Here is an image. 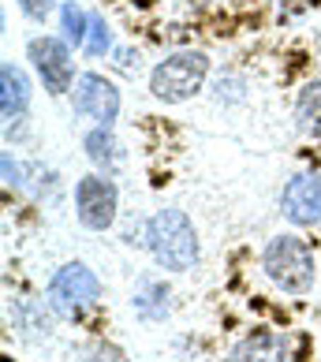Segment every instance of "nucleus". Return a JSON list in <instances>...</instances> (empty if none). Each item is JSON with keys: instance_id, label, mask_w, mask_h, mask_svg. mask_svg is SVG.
Here are the masks:
<instances>
[{"instance_id": "obj_16", "label": "nucleus", "mask_w": 321, "mask_h": 362, "mask_svg": "<svg viewBox=\"0 0 321 362\" xmlns=\"http://www.w3.org/2000/svg\"><path fill=\"white\" fill-rule=\"evenodd\" d=\"M4 176H8V183H19V168L11 165V157L4 153Z\"/></svg>"}, {"instance_id": "obj_11", "label": "nucleus", "mask_w": 321, "mask_h": 362, "mask_svg": "<svg viewBox=\"0 0 321 362\" xmlns=\"http://www.w3.org/2000/svg\"><path fill=\"white\" fill-rule=\"evenodd\" d=\"M299 124H303V131L321 139V78L299 93Z\"/></svg>"}, {"instance_id": "obj_13", "label": "nucleus", "mask_w": 321, "mask_h": 362, "mask_svg": "<svg viewBox=\"0 0 321 362\" xmlns=\"http://www.w3.org/2000/svg\"><path fill=\"white\" fill-rule=\"evenodd\" d=\"M60 23H64V34H68V45H86L90 19H86V11L78 8L75 0H68V4L60 8Z\"/></svg>"}, {"instance_id": "obj_7", "label": "nucleus", "mask_w": 321, "mask_h": 362, "mask_svg": "<svg viewBox=\"0 0 321 362\" xmlns=\"http://www.w3.org/2000/svg\"><path fill=\"white\" fill-rule=\"evenodd\" d=\"M75 112H83L109 127L119 112V90L101 75H83L75 83Z\"/></svg>"}, {"instance_id": "obj_10", "label": "nucleus", "mask_w": 321, "mask_h": 362, "mask_svg": "<svg viewBox=\"0 0 321 362\" xmlns=\"http://www.w3.org/2000/svg\"><path fill=\"white\" fill-rule=\"evenodd\" d=\"M0 109H4V119L11 124V119H19L26 101H30V83H26V75L16 68V64H4L0 68Z\"/></svg>"}, {"instance_id": "obj_2", "label": "nucleus", "mask_w": 321, "mask_h": 362, "mask_svg": "<svg viewBox=\"0 0 321 362\" xmlns=\"http://www.w3.org/2000/svg\"><path fill=\"white\" fill-rule=\"evenodd\" d=\"M262 265H265V273H269L273 284L291 291V295L310 291V284H314V254H310V247H306L299 235L269 239Z\"/></svg>"}, {"instance_id": "obj_8", "label": "nucleus", "mask_w": 321, "mask_h": 362, "mask_svg": "<svg viewBox=\"0 0 321 362\" xmlns=\"http://www.w3.org/2000/svg\"><path fill=\"white\" fill-rule=\"evenodd\" d=\"M284 217L296 224H317L321 221V180L317 176H296L284 187Z\"/></svg>"}, {"instance_id": "obj_1", "label": "nucleus", "mask_w": 321, "mask_h": 362, "mask_svg": "<svg viewBox=\"0 0 321 362\" xmlns=\"http://www.w3.org/2000/svg\"><path fill=\"white\" fill-rule=\"evenodd\" d=\"M146 243H150L157 265H165L172 273H187L198 262V239L194 224L187 221L183 209H160L146 224Z\"/></svg>"}, {"instance_id": "obj_14", "label": "nucleus", "mask_w": 321, "mask_h": 362, "mask_svg": "<svg viewBox=\"0 0 321 362\" xmlns=\"http://www.w3.org/2000/svg\"><path fill=\"white\" fill-rule=\"evenodd\" d=\"M109 49H112L109 23H105V16H93L90 19V37H86V52H90V57H105Z\"/></svg>"}, {"instance_id": "obj_12", "label": "nucleus", "mask_w": 321, "mask_h": 362, "mask_svg": "<svg viewBox=\"0 0 321 362\" xmlns=\"http://www.w3.org/2000/svg\"><path fill=\"white\" fill-rule=\"evenodd\" d=\"M86 153L93 165H101V168H116V139H112V131L109 127H98V131H90L86 135Z\"/></svg>"}, {"instance_id": "obj_3", "label": "nucleus", "mask_w": 321, "mask_h": 362, "mask_svg": "<svg viewBox=\"0 0 321 362\" xmlns=\"http://www.w3.org/2000/svg\"><path fill=\"white\" fill-rule=\"evenodd\" d=\"M206 75H209L206 52H176V57H168L165 64H157V68H153L150 90H153V98L176 105V101L194 98V93L202 90Z\"/></svg>"}, {"instance_id": "obj_4", "label": "nucleus", "mask_w": 321, "mask_h": 362, "mask_svg": "<svg viewBox=\"0 0 321 362\" xmlns=\"http://www.w3.org/2000/svg\"><path fill=\"white\" fill-rule=\"evenodd\" d=\"M98 299H101V280L93 276L83 262L64 265L49 284V303H52V310L64 314V317L86 310V306H93Z\"/></svg>"}, {"instance_id": "obj_15", "label": "nucleus", "mask_w": 321, "mask_h": 362, "mask_svg": "<svg viewBox=\"0 0 321 362\" xmlns=\"http://www.w3.org/2000/svg\"><path fill=\"white\" fill-rule=\"evenodd\" d=\"M23 4V11L30 19H49V11H52V4H57V0H19Z\"/></svg>"}, {"instance_id": "obj_6", "label": "nucleus", "mask_w": 321, "mask_h": 362, "mask_svg": "<svg viewBox=\"0 0 321 362\" xmlns=\"http://www.w3.org/2000/svg\"><path fill=\"white\" fill-rule=\"evenodd\" d=\"M26 52H30V60H34L37 75H42L45 90H52V93L71 90V52H68V42H60V37H34V42L26 45Z\"/></svg>"}, {"instance_id": "obj_5", "label": "nucleus", "mask_w": 321, "mask_h": 362, "mask_svg": "<svg viewBox=\"0 0 321 362\" xmlns=\"http://www.w3.org/2000/svg\"><path fill=\"white\" fill-rule=\"evenodd\" d=\"M75 209L90 232H105L116 221V183L101 176H86L75 187Z\"/></svg>"}, {"instance_id": "obj_9", "label": "nucleus", "mask_w": 321, "mask_h": 362, "mask_svg": "<svg viewBox=\"0 0 321 362\" xmlns=\"http://www.w3.org/2000/svg\"><path fill=\"white\" fill-rule=\"evenodd\" d=\"M228 362H288V340L280 337V332L258 329L232 347Z\"/></svg>"}]
</instances>
